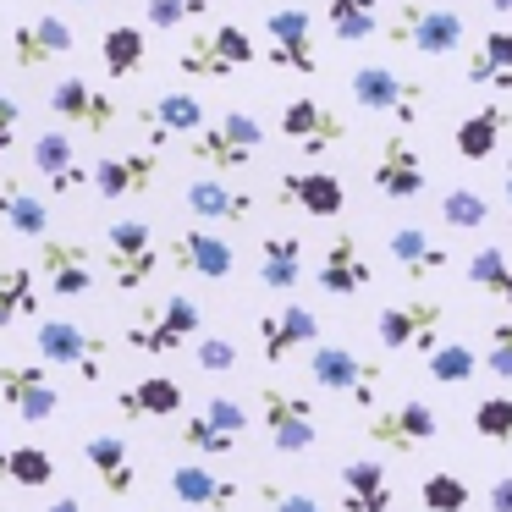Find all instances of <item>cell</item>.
I'll return each mask as SVG.
<instances>
[{
  "label": "cell",
  "instance_id": "obj_30",
  "mask_svg": "<svg viewBox=\"0 0 512 512\" xmlns=\"http://www.w3.org/2000/svg\"><path fill=\"white\" fill-rule=\"evenodd\" d=\"M507 133H512V116L501 111V105H479V111H468L463 122H457L452 149L468 160V166H485V160H496V155H501Z\"/></svg>",
  "mask_w": 512,
  "mask_h": 512
},
{
  "label": "cell",
  "instance_id": "obj_10",
  "mask_svg": "<svg viewBox=\"0 0 512 512\" xmlns=\"http://www.w3.org/2000/svg\"><path fill=\"white\" fill-rule=\"evenodd\" d=\"M369 182H375V193H380V199H391V204H413V199H424V188H430V166H424V149L413 144L408 133L380 138L375 166H369Z\"/></svg>",
  "mask_w": 512,
  "mask_h": 512
},
{
  "label": "cell",
  "instance_id": "obj_21",
  "mask_svg": "<svg viewBox=\"0 0 512 512\" xmlns=\"http://www.w3.org/2000/svg\"><path fill=\"white\" fill-rule=\"evenodd\" d=\"M160 182V155L155 149H133V155H105L89 166V188L105 204H127L138 193H149Z\"/></svg>",
  "mask_w": 512,
  "mask_h": 512
},
{
  "label": "cell",
  "instance_id": "obj_47",
  "mask_svg": "<svg viewBox=\"0 0 512 512\" xmlns=\"http://www.w3.org/2000/svg\"><path fill=\"white\" fill-rule=\"evenodd\" d=\"M237 342L232 336H199V342H193V364L204 369V375H232L237 369Z\"/></svg>",
  "mask_w": 512,
  "mask_h": 512
},
{
  "label": "cell",
  "instance_id": "obj_42",
  "mask_svg": "<svg viewBox=\"0 0 512 512\" xmlns=\"http://www.w3.org/2000/svg\"><path fill=\"white\" fill-rule=\"evenodd\" d=\"M419 501H424V512H468L474 490H468V479L457 468H430L419 479Z\"/></svg>",
  "mask_w": 512,
  "mask_h": 512
},
{
  "label": "cell",
  "instance_id": "obj_51",
  "mask_svg": "<svg viewBox=\"0 0 512 512\" xmlns=\"http://www.w3.org/2000/svg\"><path fill=\"white\" fill-rule=\"evenodd\" d=\"M17 122H23V105L12 94H0V160L12 155V144H17Z\"/></svg>",
  "mask_w": 512,
  "mask_h": 512
},
{
  "label": "cell",
  "instance_id": "obj_6",
  "mask_svg": "<svg viewBox=\"0 0 512 512\" xmlns=\"http://www.w3.org/2000/svg\"><path fill=\"white\" fill-rule=\"evenodd\" d=\"M375 336L386 353H435L446 336V303L430 298V292H408V298L386 303L375 314Z\"/></svg>",
  "mask_w": 512,
  "mask_h": 512
},
{
  "label": "cell",
  "instance_id": "obj_16",
  "mask_svg": "<svg viewBox=\"0 0 512 512\" xmlns=\"http://www.w3.org/2000/svg\"><path fill=\"white\" fill-rule=\"evenodd\" d=\"M265 34H270V67L276 72H298V78H314L320 72V50H314V17L303 6H276L265 17Z\"/></svg>",
  "mask_w": 512,
  "mask_h": 512
},
{
  "label": "cell",
  "instance_id": "obj_40",
  "mask_svg": "<svg viewBox=\"0 0 512 512\" xmlns=\"http://www.w3.org/2000/svg\"><path fill=\"white\" fill-rule=\"evenodd\" d=\"M325 23L342 45H364L380 34V0H325Z\"/></svg>",
  "mask_w": 512,
  "mask_h": 512
},
{
  "label": "cell",
  "instance_id": "obj_54",
  "mask_svg": "<svg viewBox=\"0 0 512 512\" xmlns=\"http://www.w3.org/2000/svg\"><path fill=\"white\" fill-rule=\"evenodd\" d=\"M501 199H507V221H512V160H507V171H501Z\"/></svg>",
  "mask_w": 512,
  "mask_h": 512
},
{
  "label": "cell",
  "instance_id": "obj_19",
  "mask_svg": "<svg viewBox=\"0 0 512 512\" xmlns=\"http://www.w3.org/2000/svg\"><path fill=\"white\" fill-rule=\"evenodd\" d=\"M281 138H287L292 149H303V155H325V149H336L347 138V122L325 100L298 94V100L281 105Z\"/></svg>",
  "mask_w": 512,
  "mask_h": 512
},
{
  "label": "cell",
  "instance_id": "obj_48",
  "mask_svg": "<svg viewBox=\"0 0 512 512\" xmlns=\"http://www.w3.org/2000/svg\"><path fill=\"white\" fill-rule=\"evenodd\" d=\"M479 364L490 369V380H512V314L490 325V336H485V358H479Z\"/></svg>",
  "mask_w": 512,
  "mask_h": 512
},
{
  "label": "cell",
  "instance_id": "obj_38",
  "mask_svg": "<svg viewBox=\"0 0 512 512\" xmlns=\"http://www.w3.org/2000/svg\"><path fill=\"white\" fill-rule=\"evenodd\" d=\"M0 479H6V485H23V490H45L50 479H56V457L34 441L0 446Z\"/></svg>",
  "mask_w": 512,
  "mask_h": 512
},
{
  "label": "cell",
  "instance_id": "obj_36",
  "mask_svg": "<svg viewBox=\"0 0 512 512\" xmlns=\"http://www.w3.org/2000/svg\"><path fill=\"white\" fill-rule=\"evenodd\" d=\"M39 303H45V292H39L34 265L0 270V331H12L17 320H39Z\"/></svg>",
  "mask_w": 512,
  "mask_h": 512
},
{
  "label": "cell",
  "instance_id": "obj_17",
  "mask_svg": "<svg viewBox=\"0 0 512 512\" xmlns=\"http://www.w3.org/2000/svg\"><path fill=\"white\" fill-rule=\"evenodd\" d=\"M320 342V314L309 309V303L287 298L281 309H265L259 314V358H265L270 369L287 364L292 353H303V347Z\"/></svg>",
  "mask_w": 512,
  "mask_h": 512
},
{
  "label": "cell",
  "instance_id": "obj_43",
  "mask_svg": "<svg viewBox=\"0 0 512 512\" xmlns=\"http://www.w3.org/2000/svg\"><path fill=\"white\" fill-rule=\"evenodd\" d=\"M177 441L188 446L193 457H204V463H210V457H232L237 452V435H226L221 424H210L204 413H188V419L177 424Z\"/></svg>",
  "mask_w": 512,
  "mask_h": 512
},
{
  "label": "cell",
  "instance_id": "obj_11",
  "mask_svg": "<svg viewBox=\"0 0 512 512\" xmlns=\"http://www.w3.org/2000/svg\"><path fill=\"white\" fill-rule=\"evenodd\" d=\"M364 435L380 446V452L408 457V452H419V446H430L435 435H441V419H435V408L424 397H408V402H391V408L369 413Z\"/></svg>",
  "mask_w": 512,
  "mask_h": 512
},
{
  "label": "cell",
  "instance_id": "obj_3",
  "mask_svg": "<svg viewBox=\"0 0 512 512\" xmlns=\"http://www.w3.org/2000/svg\"><path fill=\"white\" fill-rule=\"evenodd\" d=\"M309 380L320 391H331V397H347L353 408H364V413H375L380 386H386L380 364H369V358L353 353L347 342H314L309 347Z\"/></svg>",
  "mask_w": 512,
  "mask_h": 512
},
{
  "label": "cell",
  "instance_id": "obj_44",
  "mask_svg": "<svg viewBox=\"0 0 512 512\" xmlns=\"http://www.w3.org/2000/svg\"><path fill=\"white\" fill-rule=\"evenodd\" d=\"M441 221L452 226V232H479V226L490 221V199H485V193H474V188H446Z\"/></svg>",
  "mask_w": 512,
  "mask_h": 512
},
{
  "label": "cell",
  "instance_id": "obj_12",
  "mask_svg": "<svg viewBox=\"0 0 512 512\" xmlns=\"http://www.w3.org/2000/svg\"><path fill=\"white\" fill-rule=\"evenodd\" d=\"M72 45H78V34H72L67 17L45 12V17H28V23H17L12 34L0 39V56L12 61L17 72H45L50 61L72 56Z\"/></svg>",
  "mask_w": 512,
  "mask_h": 512
},
{
  "label": "cell",
  "instance_id": "obj_46",
  "mask_svg": "<svg viewBox=\"0 0 512 512\" xmlns=\"http://www.w3.org/2000/svg\"><path fill=\"white\" fill-rule=\"evenodd\" d=\"M210 0H144V23L149 28H182V23H204Z\"/></svg>",
  "mask_w": 512,
  "mask_h": 512
},
{
  "label": "cell",
  "instance_id": "obj_32",
  "mask_svg": "<svg viewBox=\"0 0 512 512\" xmlns=\"http://www.w3.org/2000/svg\"><path fill=\"white\" fill-rule=\"evenodd\" d=\"M116 413H122V419H177L182 413V380H171V375L133 380V386L116 391Z\"/></svg>",
  "mask_w": 512,
  "mask_h": 512
},
{
  "label": "cell",
  "instance_id": "obj_28",
  "mask_svg": "<svg viewBox=\"0 0 512 512\" xmlns=\"http://www.w3.org/2000/svg\"><path fill=\"white\" fill-rule=\"evenodd\" d=\"M342 490V512H397V490H391V468L375 457H353V463L336 474Z\"/></svg>",
  "mask_w": 512,
  "mask_h": 512
},
{
  "label": "cell",
  "instance_id": "obj_25",
  "mask_svg": "<svg viewBox=\"0 0 512 512\" xmlns=\"http://www.w3.org/2000/svg\"><path fill=\"white\" fill-rule=\"evenodd\" d=\"M204 127V100L199 94H182V89H171V94H160V100H149L144 111H138V133L149 138V149H166L171 138H193Z\"/></svg>",
  "mask_w": 512,
  "mask_h": 512
},
{
  "label": "cell",
  "instance_id": "obj_45",
  "mask_svg": "<svg viewBox=\"0 0 512 512\" xmlns=\"http://www.w3.org/2000/svg\"><path fill=\"white\" fill-rule=\"evenodd\" d=\"M474 435L490 441V446H512V397L507 391L474 402Z\"/></svg>",
  "mask_w": 512,
  "mask_h": 512
},
{
  "label": "cell",
  "instance_id": "obj_49",
  "mask_svg": "<svg viewBox=\"0 0 512 512\" xmlns=\"http://www.w3.org/2000/svg\"><path fill=\"white\" fill-rule=\"evenodd\" d=\"M199 413H204L210 424H221L226 435H237V441H243V430H248V408H243V402H232V397H210Z\"/></svg>",
  "mask_w": 512,
  "mask_h": 512
},
{
  "label": "cell",
  "instance_id": "obj_29",
  "mask_svg": "<svg viewBox=\"0 0 512 512\" xmlns=\"http://www.w3.org/2000/svg\"><path fill=\"white\" fill-rule=\"evenodd\" d=\"M34 171L50 182V193H61V199L89 188V166L78 160V149H72V138L61 133V127H50V133L34 138Z\"/></svg>",
  "mask_w": 512,
  "mask_h": 512
},
{
  "label": "cell",
  "instance_id": "obj_31",
  "mask_svg": "<svg viewBox=\"0 0 512 512\" xmlns=\"http://www.w3.org/2000/svg\"><path fill=\"white\" fill-rule=\"evenodd\" d=\"M386 254H391V265H397L408 281L441 276V270L452 265V248L435 243V237L424 232V226H397V232L386 237Z\"/></svg>",
  "mask_w": 512,
  "mask_h": 512
},
{
  "label": "cell",
  "instance_id": "obj_27",
  "mask_svg": "<svg viewBox=\"0 0 512 512\" xmlns=\"http://www.w3.org/2000/svg\"><path fill=\"white\" fill-rule=\"evenodd\" d=\"M83 463L94 468V479L105 485V496H111V501L133 496L138 468H133V446H127L122 430H94L89 441H83Z\"/></svg>",
  "mask_w": 512,
  "mask_h": 512
},
{
  "label": "cell",
  "instance_id": "obj_26",
  "mask_svg": "<svg viewBox=\"0 0 512 512\" xmlns=\"http://www.w3.org/2000/svg\"><path fill=\"white\" fill-rule=\"evenodd\" d=\"M166 490L182 501V507H199V512H226V507H237V479L232 474H221V468H210V463H177L166 474Z\"/></svg>",
  "mask_w": 512,
  "mask_h": 512
},
{
  "label": "cell",
  "instance_id": "obj_22",
  "mask_svg": "<svg viewBox=\"0 0 512 512\" xmlns=\"http://www.w3.org/2000/svg\"><path fill=\"white\" fill-rule=\"evenodd\" d=\"M0 397L23 424H45L61 408V386L45 364H0Z\"/></svg>",
  "mask_w": 512,
  "mask_h": 512
},
{
  "label": "cell",
  "instance_id": "obj_34",
  "mask_svg": "<svg viewBox=\"0 0 512 512\" xmlns=\"http://www.w3.org/2000/svg\"><path fill=\"white\" fill-rule=\"evenodd\" d=\"M0 221H6V232L28 237V243H45L50 237V199H39L34 188L6 177L0 182Z\"/></svg>",
  "mask_w": 512,
  "mask_h": 512
},
{
  "label": "cell",
  "instance_id": "obj_53",
  "mask_svg": "<svg viewBox=\"0 0 512 512\" xmlns=\"http://www.w3.org/2000/svg\"><path fill=\"white\" fill-rule=\"evenodd\" d=\"M45 512H89V507H83V501L78 496H61V501H50V507Z\"/></svg>",
  "mask_w": 512,
  "mask_h": 512
},
{
  "label": "cell",
  "instance_id": "obj_7",
  "mask_svg": "<svg viewBox=\"0 0 512 512\" xmlns=\"http://www.w3.org/2000/svg\"><path fill=\"white\" fill-rule=\"evenodd\" d=\"M386 39L391 45L419 50V56H430V61H446V56L463 50L468 23H463V12H452V6H419V0H402L397 12H391V23H386Z\"/></svg>",
  "mask_w": 512,
  "mask_h": 512
},
{
  "label": "cell",
  "instance_id": "obj_55",
  "mask_svg": "<svg viewBox=\"0 0 512 512\" xmlns=\"http://www.w3.org/2000/svg\"><path fill=\"white\" fill-rule=\"evenodd\" d=\"M479 6H490V12H501V17L512 12V0H479Z\"/></svg>",
  "mask_w": 512,
  "mask_h": 512
},
{
  "label": "cell",
  "instance_id": "obj_24",
  "mask_svg": "<svg viewBox=\"0 0 512 512\" xmlns=\"http://www.w3.org/2000/svg\"><path fill=\"white\" fill-rule=\"evenodd\" d=\"M182 210L199 226H248L254 221V193L232 188V182H221V177H193L188 188H182Z\"/></svg>",
  "mask_w": 512,
  "mask_h": 512
},
{
  "label": "cell",
  "instance_id": "obj_9",
  "mask_svg": "<svg viewBox=\"0 0 512 512\" xmlns=\"http://www.w3.org/2000/svg\"><path fill=\"white\" fill-rule=\"evenodd\" d=\"M259 424H265L270 446H276L281 457H303V452H314V441H320L314 402L303 397V391L281 386V380H265V386H259Z\"/></svg>",
  "mask_w": 512,
  "mask_h": 512
},
{
  "label": "cell",
  "instance_id": "obj_2",
  "mask_svg": "<svg viewBox=\"0 0 512 512\" xmlns=\"http://www.w3.org/2000/svg\"><path fill=\"white\" fill-rule=\"evenodd\" d=\"M204 336V314L188 292H160V298L138 303V320L127 325L122 342L133 353H149V358H166V353H182V342H199Z\"/></svg>",
  "mask_w": 512,
  "mask_h": 512
},
{
  "label": "cell",
  "instance_id": "obj_18",
  "mask_svg": "<svg viewBox=\"0 0 512 512\" xmlns=\"http://www.w3.org/2000/svg\"><path fill=\"white\" fill-rule=\"evenodd\" d=\"M166 265L177 276H193V281H226L237 270V248L221 232H210V226H188V232L171 237Z\"/></svg>",
  "mask_w": 512,
  "mask_h": 512
},
{
  "label": "cell",
  "instance_id": "obj_20",
  "mask_svg": "<svg viewBox=\"0 0 512 512\" xmlns=\"http://www.w3.org/2000/svg\"><path fill=\"white\" fill-rule=\"evenodd\" d=\"M314 287L331 292V298H358V292L375 287V265H369L364 243H358L353 232H336L331 243H325L320 265H314Z\"/></svg>",
  "mask_w": 512,
  "mask_h": 512
},
{
  "label": "cell",
  "instance_id": "obj_1",
  "mask_svg": "<svg viewBox=\"0 0 512 512\" xmlns=\"http://www.w3.org/2000/svg\"><path fill=\"white\" fill-rule=\"evenodd\" d=\"M347 94H353L358 111L391 116L402 133H408V127H419L424 122V105H430V89H424L419 78H408V72L386 67V61H364V67H353Z\"/></svg>",
  "mask_w": 512,
  "mask_h": 512
},
{
  "label": "cell",
  "instance_id": "obj_56",
  "mask_svg": "<svg viewBox=\"0 0 512 512\" xmlns=\"http://www.w3.org/2000/svg\"><path fill=\"white\" fill-rule=\"evenodd\" d=\"M72 6H94V0H72Z\"/></svg>",
  "mask_w": 512,
  "mask_h": 512
},
{
  "label": "cell",
  "instance_id": "obj_50",
  "mask_svg": "<svg viewBox=\"0 0 512 512\" xmlns=\"http://www.w3.org/2000/svg\"><path fill=\"white\" fill-rule=\"evenodd\" d=\"M259 496H265L270 512H325L320 501L309 496V490H281V485H259Z\"/></svg>",
  "mask_w": 512,
  "mask_h": 512
},
{
  "label": "cell",
  "instance_id": "obj_23",
  "mask_svg": "<svg viewBox=\"0 0 512 512\" xmlns=\"http://www.w3.org/2000/svg\"><path fill=\"white\" fill-rule=\"evenodd\" d=\"M276 193H281V204H292V210L314 215V221H336V215L347 210V188H342V177H336V171H325V166L281 171Z\"/></svg>",
  "mask_w": 512,
  "mask_h": 512
},
{
  "label": "cell",
  "instance_id": "obj_4",
  "mask_svg": "<svg viewBox=\"0 0 512 512\" xmlns=\"http://www.w3.org/2000/svg\"><path fill=\"white\" fill-rule=\"evenodd\" d=\"M259 61V45L248 39V28L237 23H215V28H193L177 50V72L182 78H237Z\"/></svg>",
  "mask_w": 512,
  "mask_h": 512
},
{
  "label": "cell",
  "instance_id": "obj_14",
  "mask_svg": "<svg viewBox=\"0 0 512 512\" xmlns=\"http://www.w3.org/2000/svg\"><path fill=\"white\" fill-rule=\"evenodd\" d=\"M50 116H61V127H72V133L105 138L116 127V100L105 89H94L83 72H61L50 83Z\"/></svg>",
  "mask_w": 512,
  "mask_h": 512
},
{
  "label": "cell",
  "instance_id": "obj_15",
  "mask_svg": "<svg viewBox=\"0 0 512 512\" xmlns=\"http://www.w3.org/2000/svg\"><path fill=\"white\" fill-rule=\"evenodd\" d=\"M34 347H39V358H45V369H78L83 380L105 375V336H89L72 320H39Z\"/></svg>",
  "mask_w": 512,
  "mask_h": 512
},
{
  "label": "cell",
  "instance_id": "obj_8",
  "mask_svg": "<svg viewBox=\"0 0 512 512\" xmlns=\"http://www.w3.org/2000/svg\"><path fill=\"white\" fill-rule=\"evenodd\" d=\"M160 243H155V226L127 215V221L105 226V276H111L116 292H144L160 270Z\"/></svg>",
  "mask_w": 512,
  "mask_h": 512
},
{
  "label": "cell",
  "instance_id": "obj_5",
  "mask_svg": "<svg viewBox=\"0 0 512 512\" xmlns=\"http://www.w3.org/2000/svg\"><path fill=\"white\" fill-rule=\"evenodd\" d=\"M259 149H265V127H259L248 111H226V116L204 122L199 133L188 138V160H199V166L215 171V177H226V171H248Z\"/></svg>",
  "mask_w": 512,
  "mask_h": 512
},
{
  "label": "cell",
  "instance_id": "obj_35",
  "mask_svg": "<svg viewBox=\"0 0 512 512\" xmlns=\"http://www.w3.org/2000/svg\"><path fill=\"white\" fill-rule=\"evenodd\" d=\"M254 270H259V287L265 292H298V281H303V237H287V232L265 237Z\"/></svg>",
  "mask_w": 512,
  "mask_h": 512
},
{
  "label": "cell",
  "instance_id": "obj_39",
  "mask_svg": "<svg viewBox=\"0 0 512 512\" xmlns=\"http://www.w3.org/2000/svg\"><path fill=\"white\" fill-rule=\"evenodd\" d=\"M100 61H105L111 78H133V72L149 61V34H144V28H133V23L105 28V34H100Z\"/></svg>",
  "mask_w": 512,
  "mask_h": 512
},
{
  "label": "cell",
  "instance_id": "obj_13",
  "mask_svg": "<svg viewBox=\"0 0 512 512\" xmlns=\"http://www.w3.org/2000/svg\"><path fill=\"white\" fill-rule=\"evenodd\" d=\"M34 276H39V292H50V298H89L100 265H94V248L72 243V237H45Z\"/></svg>",
  "mask_w": 512,
  "mask_h": 512
},
{
  "label": "cell",
  "instance_id": "obj_33",
  "mask_svg": "<svg viewBox=\"0 0 512 512\" xmlns=\"http://www.w3.org/2000/svg\"><path fill=\"white\" fill-rule=\"evenodd\" d=\"M474 89H496L507 94L512 89V28H485L479 45L468 50V72H463Z\"/></svg>",
  "mask_w": 512,
  "mask_h": 512
},
{
  "label": "cell",
  "instance_id": "obj_37",
  "mask_svg": "<svg viewBox=\"0 0 512 512\" xmlns=\"http://www.w3.org/2000/svg\"><path fill=\"white\" fill-rule=\"evenodd\" d=\"M468 287L512 309V248H496V243L474 248L468 254Z\"/></svg>",
  "mask_w": 512,
  "mask_h": 512
},
{
  "label": "cell",
  "instance_id": "obj_41",
  "mask_svg": "<svg viewBox=\"0 0 512 512\" xmlns=\"http://www.w3.org/2000/svg\"><path fill=\"white\" fill-rule=\"evenodd\" d=\"M424 375H430L435 386H463V380L479 375V353L468 342H457V336H441V347L424 353Z\"/></svg>",
  "mask_w": 512,
  "mask_h": 512
},
{
  "label": "cell",
  "instance_id": "obj_52",
  "mask_svg": "<svg viewBox=\"0 0 512 512\" xmlns=\"http://www.w3.org/2000/svg\"><path fill=\"white\" fill-rule=\"evenodd\" d=\"M490 512H512V474H496L490 479Z\"/></svg>",
  "mask_w": 512,
  "mask_h": 512
}]
</instances>
